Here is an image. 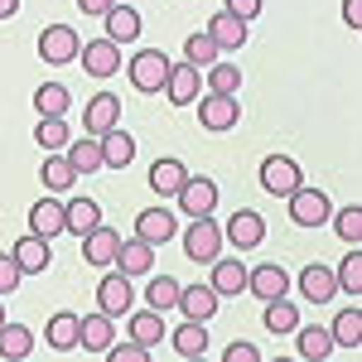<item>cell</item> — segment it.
<instances>
[{"mask_svg": "<svg viewBox=\"0 0 362 362\" xmlns=\"http://www.w3.org/2000/svg\"><path fill=\"white\" fill-rule=\"evenodd\" d=\"M194 107H198V126H203V131H218V136L232 131V126L242 121V102H237V92H203Z\"/></svg>", "mask_w": 362, "mask_h": 362, "instance_id": "cell-1", "label": "cell"}, {"mask_svg": "<svg viewBox=\"0 0 362 362\" xmlns=\"http://www.w3.org/2000/svg\"><path fill=\"white\" fill-rule=\"evenodd\" d=\"M256 174H261V189H266L271 198H290L300 184H305V169L295 165L290 155H266Z\"/></svg>", "mask_w": 362, "mask_h": 362, "instance_id": "cell-2", "label": "cell"}, {"mask_svg": "<svg viewBox=\"0 0 362 362\" xmlns=\"http://www.w3.org/2000/svg\"><path fill=\"white\" fill-rule=\"evenodd\" d=\"M126 73H131V87H136V92H165L169 54H160V49H140V54H131Z\"/></svg>", "mask_w": 362, "mask_h": 362, "instance_id": "cell-3", "label": "cell"}, {"mask_svg": "<svg viewBox=\"0 0 362 362\" xmlns=\"http://www.w3.org/2000/svg\"><path fill=\"white\" fill-rule=\"evenodd\" d=\"M285 203H290L285 213H290V223H295V227H324V223H329V213H334L329 194H319V189H309V184H300Z\"/></svg>", "mask_w": 362, "mask_h": 362, "instance_id": "cell-4", "label": "cell"}, {"mask_svg": "<svg viewBox=\"0 0 362 362\" xmlns=\"http://www.w3.org/2000/svg\"><path fill=\"white\" fill-rule=\"evenodd\" d=\"M223 227L213 223V218H194L189 232H184V256L198 261V266H208V261H218V251H223Z\"/></svg>", "mask_w": 362, "mask_h": 362, "instance_id": "cell-5", "label": "cell"}, {"mask_svg": "<svg viewBox=\"0 0 362 362\" xmlns=\"http://www.w3.org/2000/svg\"><path fill=\"white\" fill-rule=\"evenodd\" d=\"M78 49H83V39H78V29H73V25L39 29V58H44V63L63 68V63H73V58H78Z\"/></svg>", "mask_w": 362, "mask_h": 362, "instance_id": "cell-6", "label": "cell"}, {"mask_svg": "<svg viewBox=\"0 0 362 362\" xmlns=\"http://www.w3.org/2000/svg\"><path fill=\"white\" fill-rule=\"evenodd\" d=\"M223 242L237 247V251L261 247V242H266V218H261L256 208H237V213L227 218V227H223Z\"/></svg>", "mask_w": 362, "mask_h": 362, "instance_id": "cell-7", "label": "cell"}, {"mask_svg": "<svg viewBox=\"0 0 362 362\" xmlns=\"http://www.w3.org/2000/svg\"><path fill=\"white\" fill-rule=\"evenodd\" d=\"M78 63H83L87 78L107 83L112 73H121V44H112V39H92V44L78 49Z\"/></svg>", "mask_w": 362, "mask_h": 362, "instance_id": "cell-8", "label": "cell"}, {"mask_svg": "<svg viewBox=\"0 0 362 362\" xmlns=\"http://www.w3.org/2000/svg\"><path fill=\"white\" fill-rule=\"evenodd\" d=\"M174 198H179V213H189V218H213V208H218V184L203 179V174H189L184 189Z\"/></svg>", "mask_w": 362, "mask_h": 362, "instance_id": "cell-9", "label": "cell"}, {"mask_svg": "<svg viewBox=\"0 0 362 362\" xmlns=\"http://www.w3.org/2000/svg\"><path fill=\"white\" fill-rule=\"evenodd\" d=\"M165 97L174 107H194L198 97H203V68H194V63H169Z\"/></svg>", "mask_w": 362, "mask_h": 362, "instance_id": "cell-10", "label": "cell"}, {"mask_svg": "<svg viewBox=\"0 0 362 362\" xmlns=\"http://www.w3.org/2000/svg\"><path fill=\"white\" fill-rule=\"evenodd\" d=\"M131 305H136V280L121 276V271L116 276H102V285H97V309L121 319V314H131Z\"/></svg>", "mask_w": 362, "mask_h": 362, "instance_id": "cell-11", "label": "cell"}, {"mask_svg": "<svg viewBox=\"0 0 362 362\" xmlns=\"http://www.w3.org/2000/svg\"><path fill=\"white\" fill-rule=\"evenodd\" d=\"M121 276H131V280H140V276H150L155 271V242H145V237H131V242H121L116 247V261H112Z\"/></svg>", "mask_w": 362, "mask_h": 362, "instance_id": "cell-12", "label": "cell"}, {"mask_svg": "<svg viewBox=\"0 0 362 362\" xmlns=\"http://www.w3.org/2000/svg\"><path fill=\"white\" fill-rule=\"evenodd\" d=\"M179 314L184 319H198V324H208L213 314H218V290L203 280V285H179Z\"/></svg>", "mask_w": 362, "mask_h": 362, "instance_id": "cell-13", "label": "cell"}, {"mask_svg": "<svg viewBox=\"0 0 362 362\" xmlns=\"http://www.w3.org/2000/svg\"><path fill=\"white\" fill-rule=\"evenodd\" d=\"M300 295H305L309 305H334V295H338L334 266H324V261L305 266V271H300Z\"/></svg>", "mask_w": 362, "mask_h": 362, "instance_id": "cell-14", "label": "cell"}, {"mask_svg": "<svg viewBox=\"0 0 362 362\" xmlns=\"http://www.w3.org/2000/svg\"><path fill=\"white\" fill-rule=\"evenodd\" d=\"M247 290L266 305V300H280V295H290V276H285V266H276V261H266V266H256V271H247Z\"/></svg>", "mask_w": 362, "mask_h": 362, "instance_id": "cell-15", "label": "cell"}, {"mask_svg": "<svg viewBox=\"0 0 362 362\" xmlns=\"http://www.w3.org/2000/svg\"><path fill=\"white\" fill-rule=\"evenodd\" d=\"M203 34L218 44V54H232V49H242V44H247V20H242V15H232V10H223V15H213V20H208Z\"/></svg>", "mask_w": 362, "mask_h": 362, "instance_id": "cell-16", "label": "cell"}, {"mask_svg": "<svg viewBox=\"0 0 362 362\" xmlns=\"http://www.w3.org/2000/svg\"><path fill=\"white\" fill-rule=\"evenodd\" d=\"M208 266H213L208 285L218 290V300H232V295H242V290H247V266H242L237 256H218V261H208Z\"/></svg>", "mask_w": 362, "mask_h": 362, "instance_id": "cell-17", "label": "cell"}, {"mask_svg": "<svg viewBox=\"0 0 362 362\" xmlns=\"http://www.w3.org/2000/svg\"><path fill=\"white\" fill-rule=\"evenodd\" d=\"M116 247H121V232L116 227H107V223H97L92 232L83 237V256H87V266H112L116 261Z\"/></svg>", "mask_w": 362, "mask_h": 362, "instance_id": "cell-18", "label": "cell"}, {"mask_svg": "<svg viewBox=\"0 0 362 362\" xmlns=\"http://www.w3.org/2000/svg\"><path fill=\"white\" fill-rule=\"evenodd\" d=\"M112 338H116V324H112V314H87V319H78V348H87V353H107L112 348Z\"/></svg>", "mask_w": 362, "mask_h": 362, "instance_id": "cell-19", "label": "cell"}, {"mask_svg": "<svg viewBox=\"0 0 362 362\" xmlns=\"http://www.w3.org/2000/svg\"><path fill=\"white\" fill-rule=\"evenodd\" d=\"M184 179H189L184 160L165 155V160H155V165H150V194H155V198H174L179 189H184Z\"/></svg>", "mask_w": 362, "mask_h": 362, "instance_id": "cell-20", "label": "cell"}, {"mask_svg": "<svg viewBox=\"0 0 362 362\" xmlns=\"http://www.w3.org/2000/svg\"><path fill=\"white\" fill-rule=\"evenodd\" d=\"M295 353L305 362H324L334 353V334H329L324 324H305V319H300V329H295Z\"/></svg>", "mask_w": 362, "mask_h": 362, "instance_id": "cell-21", "label": "cell"}, {"mask_svg": "<svg viewBox=\"0 0 362 362\" xmlns=\"http://www.w3.org/2000/svg\"><path fill=\"white\" fill-rule=\"evenodd\" d=\"M116 121H121V102H116L112 92H97L83 112V131L87 136H102V131H112Z\"/></svg>", "mask_w": 362, "mask_h": 362, "instance_id": "cell-22", "label": "cell"}, {"mask_svg": "<svg viewBox=\"0 0 362 362\" xmlns=\"http://www.w3.org/2000/svg\"><path fill=\"white\" fill-rule=\"evenodd\" d=\"M102 25H107V39H112V44H131V39H140V10L116 0L112 10L102 15Z\"/></svg>", "mask_w": 362, "mask_h": 362, "instance_id": "cell-23", "label": "cell"}, {"mask_svg": "<svg viewBox=\"0 0 362 362\" xmlns=\"http://www.w3.org/2000/svg\"><path fill=\"white\" fill-rule=\"evenodd\" d=\"M174 232H179V223H174L169 208H140V213H136V237H145V242L160 247V242L174 237Z\"/></svg>", "mask_w": 362, "mask_h": 362, "instance_id": "cell-24", "label": "cell"}, {"mask_svg": "<svg viewBox=\"0 0 362 362\" xmlns=\"http://www.w3.org/2000/svg\"><path fill=\"white\" fill-rule=\"evenodd\" d=\"M165 338H169V348H174L179 358H203V353H208V324H198V319H184V324Z\"/></svg>", "mask_w": 362, "mask_h": 362, "instance_id": "cell-25", "label": "cell"}, {"mask_svg": "<svg viewBox=\"0 0 362 362\" xmlns=\"http://www.w3.org/2000/svg\"><path fill=\"white\" fill-rule=\"evenodd\" d=\"M97 223H102V203L97 198H73L63 208V232H73V237H87Z\"/></svg>", "mask_w": 362, "mask_h": 362, "instance_id": "cell-26", "label": "cell"}, {"mask_svg": "<svg viewBox=\"0 0 362 362\" xmlns=\"http://www.w3.org/2000/svg\"><path fill=\"white\" fill-rule=\"evenodd\" d=\"M29 232L44 237V242H54L58 232H63V203H58V198H39V203L29 208Z\"/></svg>", "mask_w": 362, "mask_h": 362, "instance_id": "cell-27", "label": "cell"}, {"mask_svg": "<svg viewBox=\"0 0 362 362\" xmlns=\"http://www.w3.org/2000/svg\"><path fill=\"white\" fill-rule=\"evenodd\" d=\"M10 256L20 261V271H25V276H39V271H49V261H54L49 242H44V237H34V232H29V237H20Z\"/></svg>", "mask_w": 362, "mask_h": 362, "instance_id": "cell-28", "label": "cell"}, {"mask_svg": "<svg viewBox=\"0 0 362 362\" xmlns=\"http://www.w3.org/2000/svg\"><path fill=\"white\" fill-rule=\"evenodd\" d=\"M97 145H102V165L107 169H126L131 165V160H136V140L126 136V131H102V136H97Z\"/></svg>", "mask_w": 362, "mask_h": 362, "instance_id": "cell-29", "label": "cell"}, {"mask_svg": "<svg viewBox=\"0 0 362 362\" xmlns=\"http://www.w3.org/2000/svg\"><path fill=\"white\" fill-rule=\"evenodd\" d=\"M29 353H34V334H29L25 324H0V358L5 362H25Z\"/></svg>", "mask_w": 362, "mask_h": 362, "instance_id": "cell-30", "label": "cell"}, {"mask_svg": "<svg viewBox=\"0 0 362 362\" xmlns=\"http://www.w3.org/2000/svg\"><path fill=\"white\" fill-rule=\"evenodd\" d=\"M68 165L78 169V174H102V145H97V136H83V140H68Z\"/></svg>", "mask_w": 362, "mask_h": 362, "instance_id": "cell-31", "label": "cell"}, {"mask_svg": "<svg viewBox=\"0 0 362 362\" xmlns=\"http://www.w3.org/2000/svg\"><path fill=\"white\" fill-rule=\"evenodd\" d=\"M266 329L280 338H290L295 329H300V309H295V300L290 295H280V300H266Z\"/></svg>", "mask_w": 362, "mask_h": 362, "instance_id": "cell-32", "label": "cell"}, {"mask_svg": "<svg viewBox=\"0 0 362 362\" xmlns=\"http://www.w3.org/2000/svg\"><path fill=\"white\" fill-rule=\"evenodd\" d=\"M165 319H160V309H140V314H131V338H136V343H145V348H160V343H165Z\"/></svg>", "mask_w": 362, "mask_h": 362, "instance_id": "cell-33", "label": "cell"}, {"mask_svg": "<svg viewBox=\"0 0 362 362\" xmlns=\"http://www.w3.org/2000/svg\"><path fill=\"white\" fill-rule=\"evenodd\" d=\"M44 184H49V194H68V189L78 184V169L68 165L63 150H49V160H44Z\"/></svg>", "mask_w": 362, "mask_h": 362, "instance_id": "cell-34", "label": "cell"}, {"mask_svg": "<svg viewBox=\"0 0 362 362\" xmlns=\"http://www.w3.org/2000/svg\"><path fill=\"white\" fill-rule=\"evenodd\" d=\"M68 107H73L68 83H44L39 92H34V112L39 116H68Z\"/></svg>", "mask_w": 362, "mask_h": 362, "instance_id": "cell-35", "label": "cell"}, {"mask_svg": "<svg viewBox=\"0 0 362 362\" xmlns=\"http://www.w3.org/2000/svg\"><path fill=\"white\" fill-rule=\"evenodd\" d=\"M44 338H49V348H54V353H73V348H78V314H68V309L54 314Z\"/></svg>", "mask_w": 362, "mask_h": 362, "instance_id": "cell-36", "label": "cell"}, {"mask_svg": "<svg viewBox=\"0 0 362 362\" xmlns=\"http://www.w3.org/2000/svg\"><path fill=\"white\" fill-rule=\"evenodd\" d=\"M329 334H334V348H362V309H343Z\"/></svg>", "mask_w": 362, "mask_h": 362, "instance_id": "cell-37", "label": "cell"}, {"mask_svg": "<svg viewBox=\"0 0 362 362\" xmlns=\"http://www.w3.org/2000/svg\"><path fill=\"white\" fill-rule=\"evenodd\" d=\"M34 140H39L44 150H68V140H73V131H68V116H39V131H34Z\"/></svg>", "mask_w": 362, "mask_h": 362, "instance_id": "cell-38", "label": "cell"}, {"mask_svg": "<svg viewBox=\"0 0 362 362\" xmlns=\"http://www.w3.org/2000/svg\"><path fill=\"white\" fill-rule=\"evenodd\" d=\"M145 305L160 309V314L174 309V305H179V280H174V276H155L150 285H145Z\"/></svg>", "mask_w": 362, "mask_h": 362, "instance_id": "cell-39", "label": "cell"}, {"mask_svg": "<svg viewBox=\"0 0 362 362\" xmlns=\"http://www.w3.org/2000/svg\"><path fill=\"white\" fill-rule=\"evenodd\" d=\"M329 223H334V232L348 242V247H362V208H358V203H353V208L329 213Z\"/></svg>", "mask_w": 362, "mask_h": 362, "instance_id": "cell-40", "label": "cell"}, {"mask_svg": "<svg viewBox=\"0 0 362 362\" xmlns=\"http://www.w3.org/2000/svg\"><path fill=\"white\" fill-rule=\"evenodd\" d=\"M184 63H194V68H213V63H218V44H213L208 34H189V39H184Z\"/></svg>", "mask_w": 362, "mask_h": 362, "instance_id": "cell-41", "label": "cell"}, {"mask_svg": "<svg viewBox=\"0 0 362 362\" xmlns=\"http://www.w3.org/2000/svg\"><path fill=\"white\" fill-rule=\"evenodd\" d=\"M334 280H338V290H348V295L362 290V251L358 247H348V256H343V266L334 271Z\"/></svg>", "mask_w": 362, "mask_h": 362, "instance_id": "cell-42", "label": "cell"}, {"mask_svg": "<svg viewBox=\"0 0 362 362\" xmlns=\"http://www.w3.org/2000/svg\"><path fill=\"white\" fill-rule=\"evenodd\" d=\"M242 87V68L237 63H213L208 68V92H237Z\"/></svg>", "mask_w": 362, "mask_h": 362, "instance_id": "cell-43", "label": "cell"}, {"mask_svg": "<svg viewBox=\"0 0 362 362\" xmlns=\"http://www.w3.org/2000/svg\"><path fill=\"white\" fill-rule=\"evenodd\" d=\"M25 285V271H20V261L10 256V251H0V295H10V290H20Z\"/></svg>", "mask_w": 362, "mask_h": 362, "instance_id": "cell-44", "label": "cell"}, {"mask_svg": "<svg viewBox=\"0 0 362 362\" xmlns=\"http://www.w3.org/2000/svg\"><path fill=\"white\" fill-rule=\"evenodd\" d=\"M107 358H112V362H145V358H150V348H145V343H136V338H131V343H116V338H112Z\"/></svg>", "mask_w": 362, "mask_h": 362, "instance_id": "cell-45", "label": "cell"}, {"mask_svg": "<svg viewBox=\"0 0 362 362\" xmlns=\"http://www.w3.org/2000/svg\"><path fill=\"white\" fill-rule=\"evenodd\" d=\"M223 358L227 362H261V353H256V343H227Z\"/></svg>", "mask_w": 362, "mask_h": 362, "instance_id": "cell-46", "label": "cell"}, {"mask_svg": "<svg viewBox=\"0 0 362 362\" xmlns=\"http://www.w3.org/2000/svg\"><path fill=\"white\" fill-rule=\"evenodd\" d=\"M261 5H266V0H227V10H232V15H242L247 25L261 15Z\"/></svg>", "mask_w": 362, "mask_h": 362, "instance_id": "cell-47", "label": "cell"}, {"mask_svg": "<svg viewBox=\"0 0 362 362\" xmlns=\"http://www.w3.org/2000/svg\"><path fill=\"white\" fill-rule=\"evenodd\" d=\"M343 25H348V29L362 25V0H343Z\"/></svg>", "mask_w": 362, "mask_h": 362, "instance_id": "cell-48", "label": "cell"}, {"mask_svg": "<svg viewBox=\"0 0 362 362\" xmlns=\"http://www.w3.org/2000/svg\"><path fill=\"white\" fill-rule=\"evenodd\" d=\"M112 5H116V0H78V10H83V15H97V20H102Z\"/></svg>", "mask_w": 362, "mask_h": 362, "instance_id": "cell-49", "label": "cell"}, {"mask_svg": "<svg viewBox=\"0 0 362 362\" xmlns=\"http://www.w3.org/2000/svg\"><path fill=\"white\" fill-rule=\"evenodd\" d=\"M10 15H20V0H0V20H10Z\"/></svg>", "mask_w": 362, "mask_h": 362, "instance_id": "cell-50", "label": "cell"}, {"mask_svg": "<svg viewBox=\"0 0 362 362\" xmlns=\"http://www.w3.org/2000/svg\"><path fill=\"white\" fill-rule=\"evenodd\" d=\"M0 324H5V305H0Z\"/></svg>", "mask_w": 362, "mask_h": 362, "instance_id": "cell-51", "label": "cell"}]
</instances>
